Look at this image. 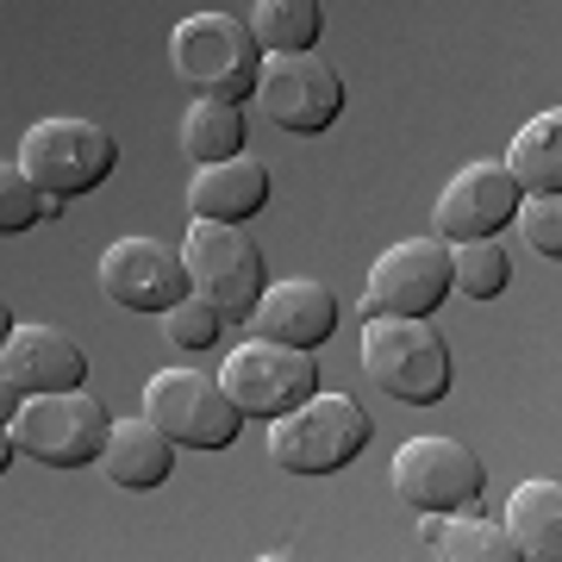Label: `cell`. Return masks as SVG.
<instances>
[{
    "instance_id": "7a4b0ae2",
    "label": "cell",
    "mask_w": 562,
    "mask_h": 562,
    "mask_svg": "<svg viewBox=\"0 0 562 562\" xmlns=\"http://www.w3.org/2000/svg\"><path fill=\"white\" fill-rule=\"evenodd\" d=\"M169 63L176 76L194 88V94H213V101H250L262 76V44L250 32V20L238 13H188V20L169 32Z\"/></svg>"
},
{
    "instance_id": "7c38bea8",
    "label": "cell",
    "mask_w": 562,
    "mask_h": 562,
    "mask_svg": "<svg viewBox=\"0 0 562 562\" xmlns=\"http://www.w3.org/2000/svg\"><path fill=\"white\" fill-rule=\"evenodd\" d=\"M519 201H525V188L506 169V157L501 162H462L457 176L443 181V194L431 201V225H438L443 244L501 238L506 225L519 220Z\"/></svg>"
},
{
    "instance_id": "4fadbf2b",
    "label": "cell",
    "mask_w": 562,
    "mask_h": 562,
    "mask_svg": "<svg viewBox=\"0 0 562 562\" xmlns=\"http://www.w3.org/2000/svg\"><path fill=\"white\" fill-rule=\"evenodd\" d=\"M101 294L125 313H169L176 301L194 294V276H188V257L169 250L157 238H113L101 257Z\"/></svg>"
},
{
    "instance_id": "30bf717a",
    "label": "cell",
    "mask_w": 562,
    "mask_h": 562,
    "mask_svg": "<svg viewBox=\"0 0 562 562\" xmlns=\"http://www.w3.org/2000/svg\"><path fill=\"white\" fill-rule=\"evenodd\" d=\"M387 487L413 513H475L487 487V462L475 450H462L457 438H406L394 450Z\"/></svg>"
},
{
    "instance_id": "5b68a950",
    "label": "cell",
    "mask_w": 562,
    "mask_h": 562,
    "mask_svg": "<svg viewBox=\"0 0 562 562\" xmlns=\"http://www.w3.org/2000/svg\"><path fill=\"white\" fill-rule=\"evenodd\" d=\"M225 394L244 406V419H281L301 401L319 394V357L301 350V344H276V338H250L238 350H225L220 362Z\"/></svg>"
},
{
    "instance_id": "484cf974",
    "label": "cell",
    "mask_w": 562,
    "mask_h": 562,
    "mask_svg": "<svg viewBox=\"0 0 562 562\" xmlns=\"http://www.w3.org/2000/svg\"><path fill=\"white\" fill-rule=\"evenodd\" d=\"M519 238L525 250H538V257L562 262V194H525L519 201Z\"/></svg>"
},
{
    "instance_id": "5bb4252c",
    "label": "cell",
    "mask_w": 562,
    "mask_h": 562,
    "mask_svg": "<svg viewBox=\"0 0 562 562\" xmlns=\"http://www.w3.org/2000/svg\"><path fill=\"white\" fill-rule=\"evenodd\" d=\"M88 382V357L81 344L57 325H7V350H0V394L7 413L25 394H57V387H81Z\"/></svg>"
},
{
    "instance_id": "6da1fadb",
    "label": "cell",
    "mask_w": 562,
    "mask_h": 562,
    "mask_svg": "<svg viewBox=\"0 0 562 562\" xmlns=\"http://www.w3.org/2000/svg\"><path fill=\"white\" fill-rule=\"evenodd\" d=\"M369 438H375V419L362 413L357 394H325V387L294 413L269 419V457L288 475H338L369 450Z\"/></svg>"
},
{
    "instance_id": "3957f363",
    "label": "cell",
    "mask_w": 562,
    "mask_h": 562,
    "mask_svg": "<svg viewBox=\"0 0 562 562\" xmlns=\"http://www.w3.org/2000/svg\"><path fill=\"white\" fill-rule=\"evenodd\" d=\"M106 406L88 387H57V394H25L7 413V450H25L44 469H81V462H101L106 450Z\"/></svg>"
},
{
    "instance_id": "ffe728a7",
    "label": "cell",
    "mask_w": 562,
    "mask_h": 562,
    "mask_svg": "<svg viewBox=\"0 0 562 562\" xmlns=\"http://www.w3.org/2000/svg\"><path fill=\"white\" fill-rule=\"evenodd\" d=\"M506 169L519 176L525 194H562V106H543L506 144Z\"/></svg>"
},
{
    "instance_id": "e0dca14e",
    "label": "cell",
    "mask_w": 562,
    "mask_h": 562,
    "mask_svg": "<svg viewBox=\"0 0 562 562\" xmlns=\"http://www.w3.org/2000/svg\"><path fill=\"white\" fill-rule=\"evenodd\" d=\"M101 469L113 487H132V494H150L176 475V438L162 431L150 413L144 419H113L106 431V450H101Z\"/></svg>"
},
{
    "instance_id": "ba28073f",
    "label": "cell",
    "mask_w": 562,
    "mask_h": 562,
    "mask_svg": "<svg viewBox=\"0 0 562 562\" xmlns=\"http://www.w3.org/2000/svg\"><path fill=\"white\" fill-rule=\"evenodd\" d=\"M20 169L38 181L44 194L76 201L88 188H101L120 169V144L94 120H38L20 138Z\"/></svg>"
},
{
    "instance_id": "8992f818",
    "label": "cell",
    "mask_w": 562,
    "mask_h": 562,
    "mask_svg": "<svg viewBox=\"0 0 562 562\" xmlns=\"http://www.w3.org/2000/svg\"><path fill=\"white\" fill-rule=\"evenodd\" d=\"M457 294V269H450V244L406 238L375 257L369 281H362V319H431L443 301Z\"/></svg>"
},
{
    "instance_id": "2e32d148",
    "label": "cell",
    "mask_w": 562,
    "mask_h": 562,
    "mask_svg": "<svg viewBox=\"0 0 562 562\" xmlns=\"http://www.w3.org/2000/svg\"><path fill=\"white\" fill-rule=\"evenodd\" d=\"M269 206V169L257 157H225V162H194L188 181V213L194 220H225L244 225Z\"/></svg>"
},
{
    "instance_id": "9c48e42d",
    "label": "cell",
    "mask_w": 562,
    "mask_h": 562,
    "mask_svg": "<svg viewBox=\"0 0 562 562\" xmlns=\"http://www.w3.org/2000/svg\"><path fill=\"white\" fill-rule=\"evenodd\" d=\"M181 257H188L194 294H206V301L220 306L232 325L250 319V313H257V301L269 294V281H262V250H257V238H250L244 225L194 220V225H188Z\"/></svg>"
},
{
    "instance_id": "277c9868",
    "label": "cell",
    "mask_w": 562,
    "mask_h": 562,
    "mask_svg": "<svg viewBox=\"0 0 562 562\" xmlns=\"http://www.w3.org/2000/svg\"><path fill=\"white\" fill-rule=\"evenodd\" d=\"M362 369L401 406H438L450 394V344L431 319H369L362 325Z\"/></svg>"
},
{
    "instance_id": "d4e9b609",
    "label": "cell",
    "mask_w": 562,
    "mask_h": 562,
    "mask_svg": "<svg viewBox=\"0 0 562 562\" xmlns=\"http://www.w3.org/2000/svg\"><path fill=\"white\" fill-rule=\"evenodd\" d=\"M225 325H232V319H225L206 294H188V301H176L169 313H162V338L176 344V350H213Z\"/></svg>"
},
{
    "instance_id": "44dd1931",
    "label": "cell",
    "mask_w": 562,
    "mask_h": 562,
    "mask_svg": "<svg viewBox=\"0 0 562 562\" xmlns=\"http://www.w3.org/2000/svg\"><path fill=\"white\" fill-rule=\"evenodd\" d=\"M181 150L194 162H225V157H244V106L238 101H188L181 113Z\"/></svg>"
},
{
    "instance_id": "9a60e30c",
    "label": "cell",
    "mask_w": 562,
    "mask_h": 562,
    "mask_svg": "<svg viewBox=\"0 0 562 562\" xmlns=\"http://www.w3.org/2000/svg\"><path fill=\"white\" fill-rule=\"evenodd\" d=\"M250 325H257L262 338L276 344H301V350H319L331 331H338V294L325 288V281H276L269 294L257 301V313H250Z\"/></svg>"
},
{
    "instance_id": "8fae6325",
    "label": "cell",
    "mask_w": 562,
    "mask_h": 562,
    "mask_svg": "<svg viewBox=\"0 0 562 562\" xmlns=\"http://www.w3.org/2000/svg\"><path fill=\"white\" fill-rule=\"evenodd\" d=\"M257 101L262 120L294 132V138H313V132H331L344 113V76L319 50H288V57H262L257 76Z\"/></svg>"
},
{
    "instance_id": "ac0fdd59",
    "label": "cell",
    "mask_w": 562,
    "mask_h": 562,
    "mask_svg": "<svg viewBox=\"0 0 562 562\" xmlns=\"http://www.w3.org/2000/svg\"><path fill=\"white\" fill-rule=\"evenodd\" d=\"M419 550L443 562H519L513 531L475 513H419Z\"/></svg>"
},
{
    "instance_id": "603a6c76",
    "label": "cell",
    "mask_w": 562,
    "mask_h": 562,
    "mask_svg": "<svg viewBox=\"0 0 562 562\" xmlns=\"http://www.w3.org/2000/svg\"><path fill=\"white\" fill-rule=\"evenodd\" d=\"M450 269H457V294L462 301H501L513 281V257L501 238H462L450 244Z\"/></svg>"
},
{
    "instance_id": "7402d4cb",
    "label": "cell",
    "mask_w": 562,
    "mask_h": 562,
    "mask_svg": "<svg viewBox=\"0 0 562 562\" xmlns=\"http://www.w3.org/2000/svg\"><path fill=\"white\" fill-rule=\"evenodd\" d=\"M250 32L269 57H288V50H313L325 32V7L319 0H257L250 7Z\"/></svg>"
},
{
    "instance_id": "52a82bcc",
    "label": "cell",
    "mask_w": 562,
    "mask_h": 562,
    "mask_svg": "<svg viewBox=\"0 0 562 562\" xmlns=\"http://www.w3.org/2000/svg\"><path fill=\"white\" fill-rule=\"evenodd\" d=\"M144 413L188 450H232L244 431V406L225 394L220 375L201 369H157L144 382Z\"/></svg>"
},
{
    "instance_id": "d6986e66",
    "label": "cell",
    "mask_w": 562,
    "mask_h": 562,
    "mask_svg": "<svg viewBox=\"0 0 562 562\" xmlns=\"http://www.w3.org/2000/svg\"><path fill=\"white\" fill-rule=\"evenodd\" d=\"M506 531L519 543V557L531 562H562V482H531L513 487V501H506Z\"/></svg>"
},
{
    "instance_id": "cb8c5ba5",
    "label": "cell",
    "mask_w": 562,
    "mask_h": 562,
    "mask_svg": "<svg viewBox=\"0 0 562 562\" xmlns=\"http://www.w3.org/2000/svg\"><path fill=\"white\" fill-rule=\"evenodd\" d=\"M63 206L69 201H63V194H44L38 181L20 169V157L0 169V232H7V238H13V232H32L38 220H57Z\"/></svg>"
}]
</instances>
